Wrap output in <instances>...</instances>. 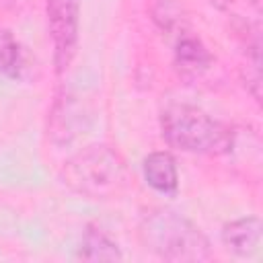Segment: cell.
I'll return each instance as SVG.
<instances>
[{"label": "cell", "mask_w": 263, "mask_h": 263, "mask_svg": "<svg viewBox=\"0 0 263 263\" xmlns=\"http://www.w3.org/2000/svg\"><path fill=\"white\" fill-rule=\"evenodd\" d=\"M138 234L144 249L164 261L197 263L212 259V245L208 236L199 226L175 210H148L140 218Z\"/></svg>", "instance_id": "6da1fadb"}, {"label": "cell", "mask_w": 263, "mask_h": 263, "mask_svg": "<svg viewBox=\"0 0 263 263\" xmlns=\"http://www.w3.org/2000/svg\"><path fill=\"white\" fill-rule=\"evenodd\" d=\"M162 138L168 146L191 154H226L232 150L234 132L195 105L171 103L160 113Z\"/></svg>", "instance_id": "7a4b0ae2"}, {"label": "cell", "mask_w": 263, "mask_h": 263, "mask_svg": "<svg viewBox=\"0 0 263 263\" xmlns=\"http://www.w3.org/2000/svg\"><path fill=\"white\" fill-rule=\"evenodd\" d=\"M62 181L68 189L88 199L119 197L127 183V166L121 154L107 144H92L66 160Z\"/></svg>", "instance_id": "3957f363"}, {"label": "cell", "mask_w": 263, "mask_h": 263, "mask_svg": "<svg viewBox=\"0 0 263 263\" xmlns=\"http://www.w3.org/2000/svg\"><path fill=\"white\" fill-rule=\"evenodd\" d=\"M45 16L53 47V66L58 74H64L78 47L80 0H45Z\"/></svg>", "instance_id": "277c9868"}, {"label": "cell", "mask_w": 263, "mask_h": 263, "mask_svg": "<svg viewBox=\"0 0 263 263\" xmlns=\"http://www.w3.org/2000/svg\"><path fill=\"white\" fill-rule=\"evenodd\" d=\"M214 64V55L203 45V41L191 31H183L175 37V68L185 80L201 78Z\"/></svg>", "instance_id": "5b68a950"}, {"label": "cell", "mask_w": 263, "mask_h": 263, "mask_svg": "<svg viewBox=\"0 0 263 263\" xmlns=\"http://www.w3.org/2000/svg\"><path fill=\"white\" fill-rule=\"evenodd\" d=\"M261 220L257 216H247L224 224L222 242L224 247L238 257H253L261 247Z\"/></svg>", "instance_id": "8992f818"}, {"label": "cell", "mask_w": 263, "mask_h": 263, "mask_svg": "<svg viewBox=\"0 0 263 263\" xmlns=\"http://www.w3.org/2000/svg\"><path fill=\"white\" fill-rule=\"evenodd\" d=\"M144 181L158 193L162 195H175L179 189V171L175 164V158L166 150H156L150 152L144 162Z\"/></svg>", "instance_id": "52a82bcc"}, {"label": "cell", "mask_w": 263, "mask_h": 263, "mask_svg": "<svg viewBox=\"0 0 263 263\" xmlns=\"http://www.w3.org/2000/svg\"><path fill=\"white\" fill-rule=\"evenodd\" d=\"M76 257L84 259V261H119V259H123L117 242L111 240L109 234L95 224L86 226Z\"/></svg>", "instance_id": "ba28073f"}, {"label": "cell", "mask_w": 263, "mask_h": 263, "mask_svg": "<svg viewBox=\"0 0 263 263\" xmlns=\"http://www.w3.org/2000/svg\"><path fill=\"white\" fill-rule=\"evenodd\" d=\"M74 97L70 95H62L58 97L55 105H53V111H51V138L53 142L58 144H68L76 134H78V125H74V121L82 123V119L76 115H82V111L76 107V103L72 101Z\"/></svg>", "instance_id": "9c48e42d"}, {"label": "cell", "mask_w": 263, "mask_h": 263, "mask_svg": "<svg viewBox=\"0 0 263 263\" xmlns=\"http://www.w3.org/2000/svg\"><path fill=\"white\" fill-rule=\"evenodd\" d=\"M0 74L10 80H23L27 74V58L18 39L0 27Z\"/></svg>", "instance_id": "30bf717a"}, {"label": "cell", "mask_w": 263, "mask_h": 263, "mask_svg": "<svg viewBox=\"0 0 263 263\" xmlns=\"http://www.w3.org/2000/svg\"><path fill=\"white\" fill-rule=\"evenodd\" d=\"M152 18L160 27V31H164L166 35L177 37V35H181L183 31L189 29L187 16L175 0H158L152 8Z\"/></svg>", "instance_id": "8fae6325"}, {"label": "cell", "mask_w": 263, "mask_h": 263, "mask_svg": "<svg viewBox=\"0 0 263 263\" xmlns=\"http://www.w3.org/2000/svg\"><path fill=\"white\" fill-rule=\"evenodd\" d=\"M210 2H212L216 8L226 10V8H230V6H232V2H234V0H210Z\"/></svg>", "instance_id": "7c38bea8"}]
</instances>
